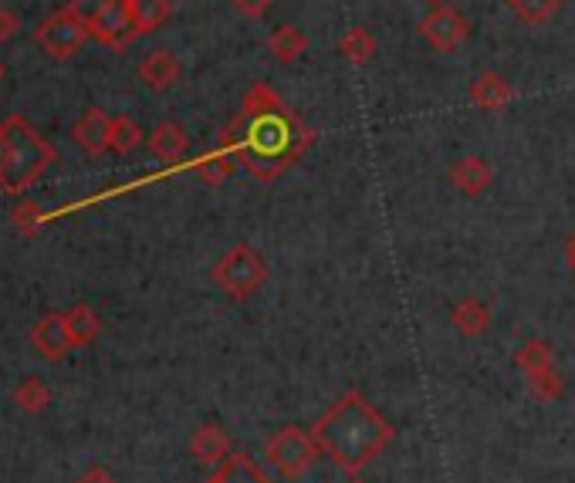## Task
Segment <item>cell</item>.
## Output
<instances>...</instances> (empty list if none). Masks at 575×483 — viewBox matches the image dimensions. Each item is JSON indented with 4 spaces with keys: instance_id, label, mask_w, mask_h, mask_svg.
I'll return each mask as SVG.
<instances>
[{
    "instance_id": "obj_1",
    "label": "cell",
    "mask_w": 575,
    "mask_h": 483,
    "mask_svg": "<svg viewBox=\"0 0 575 483\" xmlns=\"http://www.w3.org/2000/svg\"><path fill=\"white\" fill-rule=\"evenodd\" d=\"M220 143L240 156L254 179L275 183L311 150L315 132L271 85L258 82L244 95V105L224 129Z\"/></svg>"
},
{
    "instance_id": "obj_2",
    "label": "cell",
    "mask_w": 575,
    "mask_h": 483,
    "mask_svg": "<svg viewBox=\"0 0 575 483\" xmlns=\"http://www.w3.org/2000/svg\"><path fill=\"white\" fill-rule=\"evenodd\" d=\"M311 436L339 470L356 476L393 443L397 430L362 392L349 389L311 423Z\"/></svg>"
},
{
    "instance_id": "obj_3",
    "label": "cell",
    "mask_w": 575,
    "mask_h": 483,
    "mask_svg": "<svg viewBox=\"0 0 575 483\" xmlns=\"http://www.w3.org/2000/svg\"><path fill=\"white\" fill-rule=\"evenodd\" d=\"M54 160L58 150L24 115L0 122V189L4 193H21L34 186Z\"/></svg>"
},
{
    "instance_id": "obj_4",
    "label": "cell",
    "mask_w": 575,
    "mask_h": 483,
    "mask_svg": "<svg viewBox=\"0 0 575 483\" xmlns=\"http://www.w3.org/2000/svg\"><path fill=\"white\" fill-rule=\"evenodd\" d=\"M271 278V267L261 250H254L250 244H234L214 267L211 281L230 298V301H247L258 295Z\"/></svg>"
},
{
    "instance_id": "obj_5",
    "label": "cell",
    "mask_w": 575,
    "mask_h": 483,
    "mask_svg": "<svg viewBox=\"0 0 575 483\" xmlns=\"http://www.w3.org/2000/svg\"><path fill=\"white\" fill-rule=\"evenodd\" d=\"M318 456H322V450H318L311 430H301L295 423L275 430L265 443V460L271 463V470H278L285 480H301L315 463Z\"/></svg>"
},
{
    "instance_id": "obj_6",
    "label": "cell",
    "mask_w": 575,
    "mask_h": 483,
    "mask_svg": "<svg viewBox=\"0 0 575 483\" xmlns=\"http://www.w3.org/2000/svg\"><path fill=\"white\" fill-rule=\"evenodd\" d=\"M34 38H38V44H41L51 58L61 61V58H72V54L82 51V44L92 38V28H89L82 18H75L69 8H61V11H54L48 21L38 24Z\"/></svg>"
},
{
    "instance_id": "obj_7",
    "label": "cell",
    "mask_w": 575,
    "mask_h": 483,
    "mask_svg": "<svg viewBox=\"0 0 575 483\" xmlns=\"http://www.w3.org/2000/svg\"><path fill=\"white\" fill-rule=\"evenodd\" d=\"M420 34H423V41H427L433 51L454 54V51H461V48L468 44V38H471V21H468L458 8H451V4H437V8H430V11L423 14Z\"/></svg>"
},
{
    "instance_id": "obj_8",
    "label": "cell",
    "mask_w": 575,
    "mask_h": 483,
    "mask_svg": "<svg viewBox=\"0 0 575 483\" xmlns=\"http://www.w3.org/2000/svg\"><path fill=\"white\" fill-rule=\"evenodd\" d=\"M31 349L44 359V362H61L69 359L72 349H79L75 338H72V328H69V318L65 315H44L34 328H31Z\"/></svg>"
},
{
    "instance_id": "obj_9",
    "label": "cell",
    "mask_w": 575,
    "mask_h": 483,
    "mask_svg": "<svg viewBox=\"0 0 575 483\" xmlns=\"http://www.w3.org/2000/svg\"><path fill=\"white\" fill-rule=\"evenodd\" d=\"M92 38L105 48H125L140 38L130 0H112V4L92 21Z\"/></svg>"
},
{
    "instance_id": "obj_10",
    "label": "cell",
    "mask_w": 575,
    "mask_h": 483,
    "mask_svg": "<svg viewBox=\"0 0 575 483\" xmlns=\"http://www.w3.org/2000/svg\"><path fill=\"white\" fill-rule=\"evenodd\" d=\"M189 453H194V460H201L204 466H220L234 456V440L224 427L217 423H204L194 430V436H189Z\"/></svg>"
},
{
    "instance_id": "obj_11",
    "label": "cell",
    "mask_w": 575,
    "mask_h": 483,
    "mask_svg": "<svg viewBox=\"0 0 575 483\" xmlns=\"http://www.w3.org/2000/svg\"><path fill=\"white\" fill-rule=\"evenodd\" d=\"M451 183L454 189H461L464 196H481L491 189L494 183V166L484 156H461L451 166Z\"/></svg>"
},
{
    "instance_id": "obj_12",
    "label": "cell",
    "mask_w": 575,
    "mask_h": 483,
    "mask_svg": "<svg viewBox=\"0 0 575 483\" xmlns=\"http://www.w3.org/2000/svg\"><path fill=\"white\" fill-rule=\"evenodd\" d=\"M140 79L150 92H166L183 79V64L173 51H150L140 64Z\"/></svg>"
},
{
    "instance_id": "obj_13",
    "label": "cell",
    "mask_w": 575,
    "mask_h": 483,
    "mask_svg": "<svg viewBox=\"0 0 575 483\" xmlns=\"http://www.w3.org/2000/svg\"><path fill=\"white\" fill-rule=\"evenodd\" d=\"M146 143H150V153H153L156 160L176 163V160H183L186 150H189V135H186V129H183L179 122L166 119V122H160V125L146 135Z\"/></svg>"
},
{
    "instance_id": "obj_14",
    "label": "cell",
    "mask_w": 575,
    "mask_h": 483,
    "mask_svg": "<svg viewBox=\"0 0 575 483\" xmlns=\"http://www.w3.org/2000/svg\"><path fill=\"white\" fill-rule=\"evenodd\" d=\"M468 99H471V105L481 109V112H504L507 102H511V85L504 82V75L484 72V75H478V79L471 82Z\"/></svg>"
},
{
    "instance_id": "obj_15",
    "label": "cell",
    "mask_w": 575,
    "mask_h": 483,
    "mask_svg": "<svg viewBox=\"0 0 575 483\" xmlns=\"http://www.w3.org/2000/svg\"><path fill=\"white\" fill-rule=\"evenodd\" d=\"M109 125H112V115H105L102 109H85V115L75 122L72 135L85 153L99 156L109 150Z\"/></svg>"
},
{
    "instance_id": "obj_16",
    "label": "cell",
    "mask_w": 575,
    "mask_h": 483,
    "mask_svg": "<svg viewBox=\"0 0 575 483\" xmlns=\"http://www.w3.org/2000/svg\"><path fill=\"white\" fill-rule=\"evenodd\" d=\"M451 325H454V331L458 335H464V338H478V335H484L487 328H491V308L481 301V298H461L454 308H451Z\"/></svg>"
},
{
    "instance_id": "obj_17",
    "label": "cell",
    "mask_w": 575,
    "mask_h": 483,
    "mask_svg": "<svg viewBox=\"0 0 575 483\" xmlns=\"http://www.w3.org/2000/svg\"><path fill=\"white\" fill-rule=\"evenodd\" d=\"M268 51L278 64H295L305 58L308 51V38L298 24H278L271 34H268Z\"/></svg>"
},
{
    "instance_id": "obj_18",
    "label": "cell",
    "mask_w": 575,
    "mask_h": 483,
    "mask_svg": "<svg viewBox=\"0 0 575 483\" xmlns=\"http://www.w3.org/2000/svg\"><path fill=\"white\" fill-rule=\"evenodd\" d=\"M207 483H275V480L258 466V460H250L247 453H234L227 463L214 470Z\"/></svg>"
},
{
    "instance_id": "obj_19",
    "label": "cell",
    "mask_w": 575,
    "mask_h": 483,
    "mask_svg": "<svg viewBox=\"0 0 575 483\" xmlns=\"http://www.w3.org/2000/svg\"><path fill=\"white\" fill-rule=\"evenodd\" d=\"M237 163H240V156L230 150V146H217L211 156H204L197 166H194V173L207 183V186H220V183H227L230 176H234V169H237Z\"/></svg>"
},
{
    "instance_id": "obj_20",
    "label": "cell",
    "mask_w": 575,
    "mask_h": 483,
    "mask_svg": "<svg viewBox=\"0 0 575 483\" xmlns=\"http://www.w3.org/2000/svg\"><path fill=\"white\" fill-rule=\"evenodd\" d=\"M143 140H146V132L140 129L136 119H130V115H112V125H109V150H112L115 156H130V153H136V150L143 146Z\"/></svg>"
},
{
    "instance_id": "obj_21",
    "label": "cell",
    "mask_w": 575,
    "mask_h": 483,
    "mask_svg": "<svg viewBox=\"0 0 575 483\" xmlns=\"http://www.w3.org/2000/svg\"><path fill=\"white\" fill-rule=\"evenodd\" d=\"M339 54H342L349 64H356V68L369 64V61L376 58V34H372L369 28H349V31L339 38Z\"/></svg>"
},
{
    "instance_id": "obj_22",
    "label": "cell",
    "mask_w": 575,
    "mask_h": 483,
    "mask_svg": "<svg viewBox=\"0 0 575 483\" xmlns=\"http://www.w3.org/2000/svg\"><path fill=\"white\" fill-rule=\"evenodd\" d=\"M507 8L522 24L542 28V24H548L562 11V0H507Z\"/></svg>"
},
{
    "instance_id": "obj_23",
    "label": "cell",
    "mask_w": 575,
    "mask_h": 483,
    "mask_svg": "<svg viewBox=\"0 0 575 483\" xmlns=\"http://www.w3.org/2000/svg\"><path fill=\"white\" fill-rule=\"evenodd\" d=\"M130 8H133V21H136L140 38L160 31L170 21V0H130Z\"/></svg>"
},
{
    "instance_id": "obj_24",
    "label": "cell",
    "mask_w": 575,
    "mask_h": 483,
    "mask_svg": "<svg viewBox=\"0 0 575 483\" xmlns=\"http://www.w3.org/2000/svg\"><path fill=\"white\" fill-rule=\"evenodd\" d=\"M528 376V389L538 402H558L565 395V379L558 376L555 362L552 366H542L535 372H525Z\"/></svg>"
},
{
    "instance_id": "obj_25",
    "label": "cell",
    "mask_w": 575,
    "mask_h": 483,
    "mask_svg": "<svg viewBox=\"0 0 575 483\" xmlns=\"http://www.w3.org/2000/svg\"><path fill=\"white\" fill-rule=\"evenodd\" d=\"M65 318H69L75 345H92L102 335V321H99V315L89 305H75L72 311H65Z\"/></svg>"
},
{
    "instance_id": "obj_26",
    "label": "cell",
    "mask_w": 575,
    "mask_h": 483,
    "mask_svg": "<svg viewBox=\"0 0 575 483\" xmlns=\"http://www.w3.org/2000/svg\"><path fill=\"white\" fill-rule=\"evenodd\" d=\"M552 362H555L552 359V345L545 338H525L518 349H515V366L522 372H535V369L552 366Z\"/></svg>"
},
{
    "instance_id": "obj_27",
    "label": "cell",
    "mask_w": 575,
    "mask_h": 483,
    "mask_svg": "<svg viewBox=\"0 0 575 483\" xmlns=\"http://www.w3.org/2000/svg\"><path fill=\"white\" fill-rule=\"evenodd\" d=\"M14 402L24 409V412H41L51 405V389L38 379V376H28L14 386Z\"/></svg>"
},
{
    "instance_id": "obj_28",
    "label": "cell",
    "mask_w": 575,
    "mask_h": 483,
    "mask_svg": "<svg viewBox=\"0 0 575 483\" xmlns=\"http://www.w3.org/2000/svg\"><path fill=\"white\" fill-rule=\"evenodd\" d=\"M11 220H14V227L21 230V234H34L41 224H44V210H41V203H34V199H24L18 210L11 214Z\"/></svg>"
},
{
    "instance_id": "obj_29",
    "label": "cell",
    "mask_w": 575,
    "mask_h": 483,
    "mask_svg": "<svg viewBox=\"0 0 575 483\" xmlns=\"http://www.w3.org/2000/svg\"><path fill=\"white\" fill-rule=\"evenodd\" d=\"M109 4H112V0H69V11H72L75 18H82V21L92 28V21H95Z\"/></svg>"
},
{
    "instance_id": "obj_30",
    "label": "cell",
    "mask_w": 575,
    "mask_h": 483,
    "mask_svg": "<svg viewBox=\"0 0 575 483\" xmlns=\"http://www.w3.org/2000/svg\"><path fill=\"white\" fill-rule=\"evenodd\" d=\"M230 4H234V11H237L240 18H247V21H261V18L271 11L275 0H230Z\"/></svg>"
},
{
    "instance_id": "obj_31",
    "label": "cell",
    "mask_w": 575,
    "mask_h": 483,
    "mask_svg": "<svg viewBox=\"0 0 575 483\" xmlns=\"http://www.w3.org/2000/svg\"><path fill=\"white\" fill-rule=\"evenodd\" d=\"M21 28V18L8 8H0V41H11Z\"/></svg>"
},
{
    "instance_id": "obj_32",
    "label": "cell",
    "mask_w": 575,
    "mask_h": 483,
    "mask_svg": "<svg viewBox=\"0 0 575 483\" xmlns=\"http://www.w3.org/2000/svg\"><path fill=\"white\" fill-rule=\"evenodd\" d=\"M75 483H115V476H112V473H109L105 466L92 463V466H89V470H85V473H82V476H79Z\"/></svg>"
},
{
    "instance_id": "obj_33",
    "label": "cell",
    "mask_w": 575,
    "mask_h": 483,
    "mask_svg": "<svg viewBox=\"0 0 575 483\" xmlns=\"http://www.w3.org/2000/svg\"><path fill=\"white\" fill-rule=\"evenodd\" d=\"M565 264H568V270H572V278H575V230L565 237Z\"/></svg>"
},
{
    "instance_id": "obj_34",
    "label": "cell",
    "mask_w": 575,
    "mask_h": 483,
    "mask_svg": "<svg viewBox=\"0 0 575 483\" xmlns=\"http://www.w3.org/2000/svg\"><path fill=\"white\" fill-rule=\"evenodd\" d=\"M423 4H430V8H437V4H446V0H423Z\"/></svg>"
},
{
    "instance_id": "obj_35",
    "label": "cell",
    "mask_w": 575,
    "mask_h": 483,
    "mask_svg": "<svg viewBox=\"0 0 575 483\" xmlns=\"http://www.w3.org/2000/svg\"><path fill=\"white\" fill-rule=\"evenodd\" d=\"M4 75H8V68H4V61H0V82H4Z\"/></svg>"
},
{
    "instance_id": "obj_36",
    "label": "cell",
    "mask_w": 575,
    "mask_h": 483,
    "mask_svg": "<svg viewBox=\"0 0 575 483\" xmlns=\"http://www.w3.org/2000/svg\"><path fill=\"white\" fill-rule=\"evenodd\" d=\"M346 483H366V480H359V476H352V480H346Z\"/></svg>"
}]
</instances>
